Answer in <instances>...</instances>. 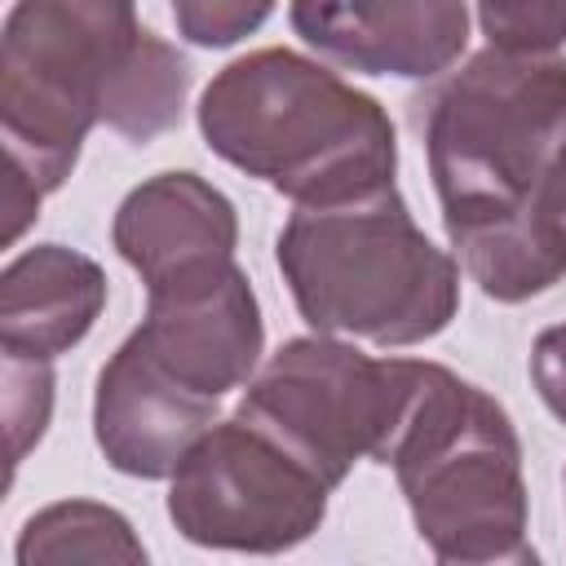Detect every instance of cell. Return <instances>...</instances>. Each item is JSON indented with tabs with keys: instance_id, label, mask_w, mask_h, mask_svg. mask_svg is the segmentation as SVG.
Listing matches in <instances>:
<instances>
[{
	"instance_id": "obj_1",
	"label": "cell",
	"mask_w": 566,
	"mask_h": 566,
	"mask_svg": "<svg viewBox=\"0 0 566 566\" xmlns=\"http://www.w3.org/2000/svg\"><path fill=\"white\" fill-rule=\"evenodd\" d=\"M566 146V62L486 49L424 106V150L442 221L473 283L526 301L557 283L526 234L531 199Z\"/></svg>"
},
{
	"instance_id": "obj_2",
	"label": "cell",
	"mask_w": 566,
	"mask_h": 566,
	"mask_svg": "<svg viewBox=\"0 0 566 566\" xmlns=\"http://www.w3.org/2000/svg\"><path fill=\"white\" fill-rule=\"evenodd\" d=\"M208 146L296 203H336L394 181V124L336 71L261 49L230 62L199 102Z\"/></svg>"
},
{
	"instance_id": "obj_3",
	"label": "cell",
	"mask_w": 566,
	"mask_h": 566,
	"mask_svg": "<svg viewBox=\"0 0 566 566\" xmlns=\"http://www.w3.org/2000/svg\"><path fill=\"white\" fill-rule=\"evenodd\" d=\"M279 270L323 336L416 345L460 305L455 261L424 239L389 186L336 203H301L279 234Z\"/></svg>"
},
{
	"instance_id": "obj_4",
	"label": "cell",
	"mask_w": 566,
	"mask_h": 566,
	"mask_svg": "<svg viewBox=\"0 0 566 566\" xmlns=\"http://www.w3.org/2000/svg\"><path fill=\"white\" fill-rule=\"evenodd\" d=\"M389 464L438 562H535L522 447L504 407L478 385L424 363Z\"/></svg>"
},
{
	"instance_id": "obj_5",
	"label": "cell",
	"mask_w": 566,
	"mask_h": 566,
	"mask_svg": "<svg viewBox=\"0 0 566 566\" xmlns=\"http://www.w3.org/2000/svg\"><path fill=\"white\" fill-rule=\"evenodd\" d=\"M133 0H18L0 40V128L9 168L57 190L119 71L142 44Z\"/></svg>"
},
{
	"instance_id": "obj_6",
	"label": "cell",
	"mask_w": 566,
	"mask_h": 566,
	"mask_svg": "<svg viewBox=\"0 0 566 566\" xmlns=\"http://www.w3.org/2000/svg\"><path fill=\"white\" fill-rule=\"evenodd\" d=\"M420 380L424 363L367 358L354 345L305 336L261 367L239 416L292 447L327 486H340L363 455L389 464Z\"/></svg>"
},
{
	"instance_id": "obj_7",
	"label": "cell",
	"mask_w": 566,
	"mask_h": 566,
	"mask_svg": "<svg viewBox=\"0 0 566 566\" xmlns=\"http://www.w3.org/2000/svg\"><path fill=\"white\" fill-rule=\"evenodd\" d=\"M327 482L270 429L234 411L177 464L168 517L190 544L283 553L310 539L327 513Z\"/></svg>"
},
{
	"instance_id": "obj_8",
	"label": "cell",
	"mask_w": 566,
	"mask_h": 566,
	"mask_svg": "<svg viewBox=\"0 0 566 566\" xmlns=\"http://www.w3.org/2000/svg\"><path fill=\"white\" fill-rule=\"evenodd\" d=\"M115 248L142 274L146 296L208 287L234 270V203L195 172H159L115 212Z\"/></svg>"
},
{
	"instance_id": "obj_9",
	"label": "cell",
	"mask_w": 566,
	"mask_h": 566,
	"mask_svg": "<svg viewBox=\"0 0 566 566\" xmlns=\"http://www.w3.org/2000/svg\"><path fill=\"white\" fill-rule=\"evenodd\" d=\"M296 35L363 75L424 80L469 40L464 0H292Z\"/></svg>"
},
{
	"instance_id": "obj_10",
	"label": "cell",
	"mask_w": 566,
	"mask_h": 566,
	"mask_svg": "<svg viewBox=\"0 0 566 566\" xmlns=\"http://www.w3.org/2000/svg\"><path fill=\"white\" fill-rule=\"evenodd\" d=\"M217 402L221 398L172 380L137 336H128L97 376V447L128 478H172L186 451L217 424Z\"/></svg>"
},
{
	"instance_id": "obj_11",
	"label": "cell",
	"mask_w": 566,
	"mask_h": 566,
	"mask_svg": "<svg viewBox=\"0 0 566 566\" xmlns=\"http://www.w3.org/2000/svg\"><path fill=\"white\" fill-rule=\"evenodd\" d=\"M133 336L172 380L221 398L243 385L261 358V310L248 274L234 265L208 287L146 296V318Z\"/></svg>"
},
{
	"instance_id": "obj_12",
	"label": "cell",
	"mask_w": 566,
	"mask_h": 566,
	"mask_svg": "<svg viewBox=\"0 0 566 566\" xmlns=\"http://www.w3.org/2000/svg\"><path fill=\"white\" fill-rule=\"evenodd\" d=\"M102 305L106 274L97 261L62 243L31 248L0 279V349L57 358L84 340Z\"/></svg>"
},
{
	"instance_id": "obj_13",
	"label": "cell",
	"mask_w": 566,
	"mask_h": 566,
	"mask_svg": "<svg viewBox=\"0 0 566 566\" xmlns=\"http://www.w3.org/2000/svg\"><path fill=\"white\" fill-rule=\"evenodd\" d=\"M186 84H190L186 57L172 44H164L159 35L146 31L137 53H133V62L119 71L102 119L115 133L133 137V142H150V137H159L164 128H172L181 119Z\"/></svg>"
},
{
	"instance_id": "obj_14",
	"label": "cell",
	"mask_w": 566,
	"mask_h": 566,
	"mask_svg": "<svg viewBox=\"0 0 566 566\" xmlns=\"http://www.w3.org/2000/svg\"><path fill=\"white\" fill-rule=\"evenodd\" d=\"M146 548L133 539V526L88 500H66L44 513H35L22 526L18 539V562H142Z\"/></svg>"
},
{
	"instance_id": "obj_15",
	"label": "cell",
	"mask_w": 566,
	"mask_h": 566,
	"mask_svg": "<svg viewBox=\"0 0 566 566\" xmlns=\"http://www.w3.org/2000/svg\"><path fill=\"white\" fill-rule=\"evenodd\" d=\"M53 411V371L49 358L4 349V433H9V469L40 442Z\"/></svg>"
},
{
	"instance_id": "obj_16",
	"label": "cell",
	"mask_w": 566,
	"mask_h": 566,
	"mask_svg": "<svg viewBox=\"0 0 566 566\" xmlns=\"http://www.w3.org/2000/svg\"><path fill=\"white\" fill-rule=\"evenodd\" d=\"M491 49L553 53L566 44V0H478Z\"/></svg>"
},
{
	"instance_id": "obj_17",
	"label": "cell",
	"mask_w": 566,
	"mask_h": 566,
	"mask_svg": "<svg viewBox=\"0 0 566 566\" xmlns=\"http://www.w3.org/2000/svg\"><path fill=\"white\" fill-rule=\"evenodd\" d=\"M274 0H172V18L186 40L203 49H226L252 35L270 18Z\"/></svg>"
},
{
	"instance_id": "obj_18",
	"label": "cell",
	"mask_w": 566,
	"mask_h": 566,
	"mask_svg": "<svg viewBox=\"0 0 566 566\" xmlns=\"http://www.w3.org/2000/svg\"><path fill=\"white\" fill-rule=\"evenodd\" d=\"M526 234H531L535 252L544 256V265L562 279L566 274V146L557 150L553 168L544 172V181L531 199Z\"/></svg>"
},
{
	"instance_id": "obj_19",
	"label": "cell",
	"mask_w": 566,
	"mask_h": 566,
	"mask_svg": "<svg viewBox=\"0 0 566 566\" xmlns=\"http://www.w3.org/2000/svg\"><path fill=\"white\" fill-rule=\"evenodd\" d=\"M531 380L544 398V407L566 424V323L539 332L531 349Z\"/></svg>"
}]
</instances>
